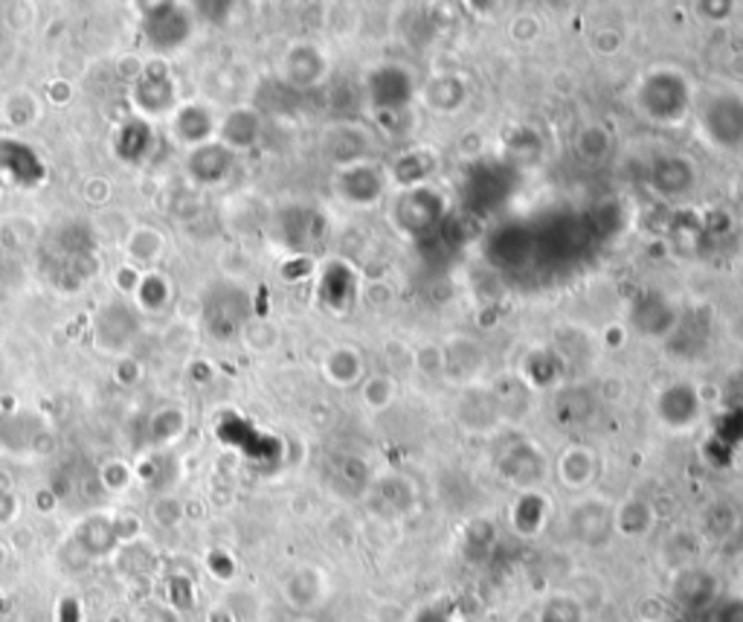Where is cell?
I'll use <instances>...</instances> for the list:
<instances>
[{
    "mask_svg": "<svg viewBox=\"0 0 743 622\" xmlns=\"http://www.w3.org/2000/svg\"><path fill=\"white\" fill-rule=\"evenodd\" d=\"M140 30H143L145 42L152 44L157 52H172L184 47L192 35V24L184 9L175 3H154L140 17Z\"/></svg>",
    "mask_w": 743,
    "mask_h": 622,
    "instance_id": "obj_2",
    "label": "cell"
},
{
    "mask_svg": "<svg viewBox=\"0 0 743 622\" xmlns=\"http://www.w3.org/2000/svg\"><path fill=\"white\" fill-rule=\"evenodd\" d=\"M0 169L12 175L17 184H38L44 178L42 157L17 140H0Z\"/></svg>",
    "mask_w": 743,
    "mask_h": 622,
    "instance_id": "obj_6",
    "label": "cell"
},
{
    "mask_svg": "<svg viewBox=\"0 0 743 622\" xmlns=\"http://www.w3.org/2000/svg\"><path fill=\"white\" fill-rule=\"evenodd\" d=\"M236 163V154L229 152L224 143H203L189 152L186 157V172L194 184H221L227 178Z\"/></svg>",
    "mask_w": 743,
    "mask_h": 622,
    "instance_id": "obj_4",
    "label": "cell"
},
{
    "mask_svg": "<svg viewBox=\"0 0 743 622\" xmlns=\"http://www.w3.org/2000/svg\"><path fill=\"white\" fill-rule=\"evenodd\" d=\"M212 128H215V120H212L210 108H203V105H184V108L175 114V126H172V131H175V140H178V143L198 149V145L207 143V137L212 134Z\"/></svg>",
    "mask_w": 743,
    "mask_h": 622,
    "instance_id": "obj_8",
    "label": "cell"
},
{
    "mask_svg": "<svg viewBox=\"0 0 743 622\" xmlns=\"http://www.w3.org/2000/svg\"><path fill=\"white\" fill-rule=\"evenodd\" d=\"M175 82L163 70H145L134 85V103L145 114H163L175 108Z\"/></svg>",
    "mask_w": 743,
    "mask_h": 622,
    "instance_id": "obj_5",
    "label": "cell"
},
{
    "mask_svg": "<svg viewBox=\"0 0 743 622\" xmlns=\"http://www.w3.org/2000/svg\"><path fill=\"white\" fill-rule=\"evenodd\" d=\"M154 145V131L143 117H131L119 126L114 137V149L126 163H143Z\"/></svg>",
    "mask_w": 743,
    "mask_h": 622,
    "instance_id": "obj_7",
    "label": "cell"
},
{
    "mask_svg": "<svg viewBox=\"0 0 743 622\" xmlns=\"http://www.w3.org/2000/svg\"><path fill=\"white\" fill-rule=\"evenodd\" d=\"M140 332V317L126 303H108L99 308V315L93 320V338L102 350L119 352L131 347Z\"/></svg>",
    "mask_w": 743,
    "mask_h": 622,
    "instance_id": "obj_3",
    "label": "cell"
},
{
    "mask_svg": "<svg viewBox=\"0 0 743 622\" xmlns=\"http://www.w3.org/2000/svg\"><path fill=\"white\" fill-rule=\"evenodd\" d=\"M3 562H7V550L0 547V567H3Z\"/></svg>",
    "mask_w": 743,
    "mask_h": 622,
    "instance_id": "obj_11",
    "label": "cell"
},
{
    "mask_svg": "<svg viewBox=\"0 0 743 622\" xmlns=\"http://www.w3.org/2000/svg\"><path fill=\"white\" fill-rule=\"evenodd\" d=\"M169 297H172L169 280H166L163 273L152 271L137 282V303H140V308H145V312H161V308L169 306Z\"/></svg>",
    "mask_w": 743,
    "mask_h": 622,
    "instance_id": "obj_10",
    "label": "cell"
},
{
    "mask_svg": "<svg viewBox=\"0 0 743 622\" xmlns=\"http://www.w3.org/2000/svg\"><path fill=\"white\" fill-rule=\"evenodd\" d=\"M256 137H259V117L253 112H245V108L229 114L224 126H221V143L227 145L229 152L253 145Z\"/></svg>",
    "mask_w": 743,
    "mask_h": 622,
    "instance_id": "obj_9",
    "label": "cell"
},
{
    "mask_svg": "<svg viewBox=\"0 0 743 622\" xmlns=\"http://www.w3.org/2000/svg\"><path fill=\"white\" fill-rule=\"evenodd\" d=\"M247 320V300L245 291L233 289V285H212L207 291V303H203V326L212 338L229 341L236 338L238 329Z\"/></svg>",
    "mask_w": 743,
    "mask_h": 622,
    "instance_id": "obj_1",
    "label": "cell"
}]
</instances>
